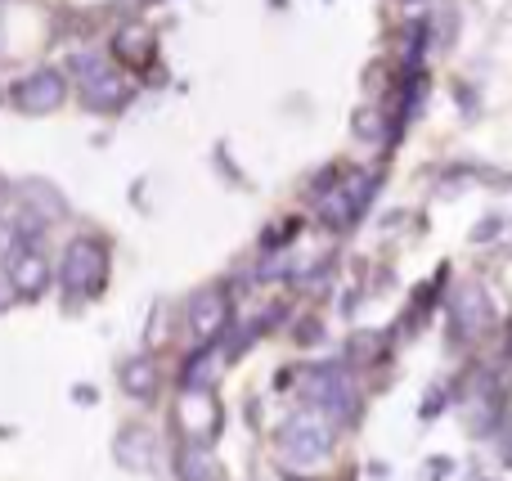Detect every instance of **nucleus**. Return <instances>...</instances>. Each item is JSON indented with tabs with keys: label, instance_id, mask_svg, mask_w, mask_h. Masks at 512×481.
Returning a JSON list of instances; mask_svg holds the SVG:
<instances>
[{
	"label": "nucleus",
	"instance_id": "obj_5",
	"mask_svg": "<svg viewBox=\"0 0 512 481\" xmlns=\"http://www.w3.org/2000/svg\"><path fill=\"white\" fill-rule=\"evenodd\" d=\"M122 54L126 59H149V36L135 32V27H126L122 32Z\"/></svg>",
	"mask_w": 512,
	"mask_h": 481
},
{
	"label": "nucleus",
	"instance_id": "obj_4",
	"mask_svg": "<svg viewBox=\"0 0 512 481\" xmlns=\"http://www.w3.org/2000/svg\"><path fill=\"white\" fill-rule=\"evenodd\" d=\"M221 315H225V306H221V297H198L194 302V333H212L216 324H221Z\"/></svg>",
	"mask_w": 512,
	"mask_h": 481
},
{
	"label": "nucleus",
	"instance_id": "obj_1",
	"mask_svg": "<svg viewBox=\"0 0 512 481\" xmlns=\"http://www.w3.org/2000/svg\"><path fill=\"white\" fill-rule=\"evenodd\" d=\"M99 279H104V248L95 239H77L63 261V288L72 297H86L99 288Z\"/></svg>",
	"mask_w": 512,
	"mask_h": 481
},
{
	"label": "nucleus",
	"instance_id": "obj_2",
	"mask_svg": "<svg viewBox=\"0 0 512 481\" xmlns=\"http://www.w3.org/2000/svg\"><path fill=\"white\" fill-rule=\"evenodd\" d=\"M18 104H23L27 113H50V108L63 104V81L54 77V72H36V77H27L23 86H18Z\"/></svg>",
	"mask_w": 512,
	"mask_h": 481
},
{
	"label": "nucleus",
	"instance_id": "obj_3",
	"mask_svg": "<svg viewBox=\"0 0 512 481\" xmlns=\"http://www.w3.org/2000/svg\"><path fill=\"white\" fill-rule=\"evenodd\" d=\"M9 275H14V284L23 288V293H41L45 279H50V266H45L41 252H18V257L9 261Z\"/></svg>",
	"mask_w": 512,
	"mask_h": 481
}]
</instances>
